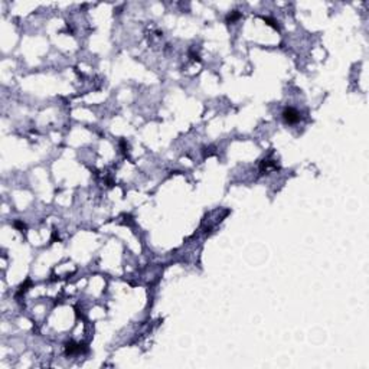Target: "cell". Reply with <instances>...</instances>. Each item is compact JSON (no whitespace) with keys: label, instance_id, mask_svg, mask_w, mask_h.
<instances>
[{"label":"cell","instance_id":"obj_3","mask_svg":"<svg viewBox=\"0 0 369 369\" xmlns=\"http://www.w3.org/2000/svg\"><path fill=\"white\" fill-rule=\"evenodd\" d=\"M277 167V164L275 163H273V162H270V160H264V162L261 163V172H268L270 169H275Z\"/></svg>","mask_w":369,"mask_h":369},{"label":"cell","instance_id":"obj_2","mask_svg":"<svg viewBox=\"0 0 369 369\" xmlns=\"http://www.w3.org/2000/svg\"><path fill=\"white\" fill-rule=\"evenodd\" d=\"M87 347L84 346V345H81V343H75V342H69L65 345V353H67L68 356L71 355H77V353H82V352H85Z\"/></svg>","mask_w":369,"mask_h":369},{"label":"cell","instance_id":"obj_1","mask_svg":"<svg viewBox=\"0 0 369 369\" xmlns=\"http://www.w3.org/2000/svg\"><path fill=\"white\" fill-rule=\"evenodd\" d=\"M283 118H284V121L288 123V124H296V123L300 120V114H298V111L296 108L288 107L283 111Z\"/></svg>","mask_w":369,"mask_h":369},{"label":"cell","instance_id":"obj_5","mask_svg":"<svg viewBox=\"0 0 369 369\" xmlns=\"http://www.w3.org/2000/svg\"><path fill=\"white\" fill-rule=\"evenodd\" d=\"M264 22H267V23H268V25H271V26H274L275 29L278 27V26H277V25H275V22H274V20H273V19H270V18H264Z\"/></svg>","mask_w":369,"mask_h":369},{"label":"cell","instance_id":"obj_6","mask_svg":"<svg viewBox=\"0 0 369 369\" xmlns=\"http://www.w3.org/2000/svg\"><path fill=\"white\" fill-rule=\"evenodd\" d=\"M14 226H16V228H20V229H23V228H25V224H22V222L16 221V222H14Z\"/></svg>","mask_w":369,"mask_h":369},{"label":"cell","instance_id":"obj_4","mask_svg":"<svg viewBox=\"0 0 369 369\" xmlns=\"http://www.w3.org/2000/svg\"><path fill=\"white\" fill-rule=\"evenodd\" d=\"M239 16L241 14L238 13V12H234V13H231V14H228V18H226V22L228 23H234L237 19H239Z\"/></svg>","mask_w":369,"mask_h":369}]
</instances>
